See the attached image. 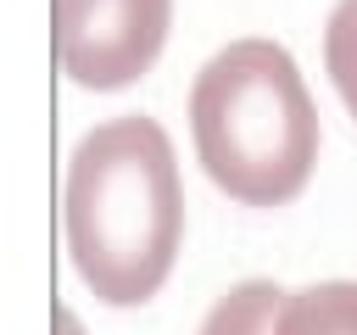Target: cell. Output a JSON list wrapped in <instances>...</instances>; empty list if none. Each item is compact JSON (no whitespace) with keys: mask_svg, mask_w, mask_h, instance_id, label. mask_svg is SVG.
<instances>
[{"mask_svg":"<svg viewBox=\"0 0 357 335\" xmlns=\"http://www.w3.org/2000/svg\"><path fill=\"white\" fill-rule=\"evenodd\" d=\"M324 67L340 106L357 117V0H340L324 22Z\"/></svg>","mask_w":357,"mask_h":335,"instance_id":"cell-6","label":"cell"},{"mask_svg":"<svg viewBox=\"0 0 357 335\" xmlns=\"http://www.w3.org/2000/svg\"><path fill=\"white\" fill-rule=\"evenodd\" d=\"M273 335H357V279L284 290L273 313Z\"/></svg>","mask_w":357,"mask_h":335,"instance_id":"cell-4","label":"cell"},{"mask_svg":"<svg viewBox=\"0 0 357 335\" xmlns=\"http://www.w3.org/2000/svg\"><path fill=\"white\" fill-rule=\"evenodd\" d=\"M61 234L73 274L106 307H139L167 285L184 246V179L156 117L128 112L73 145Z\"/></svg>","mask_w":357,"mask_h":335,"instance_id":"cell-1","label":"cell"},{"mask_svg":"<svg viewBox=\"0 0 357 335\" xmlns=\"http://www.w3.org/2000/svg\"><path fill=\"white\" fill-rule=\"evenodd\" d=\"M56 335H84V324H78L73 307H56Z\"/></svg>","mask_w":357,"mask_h":335,"instance_id":"cell-7","label":"cell"},{"mask_svg":"<svg viewBox=\"0 0 357 335\" xmlns=\"http://www.w3.org/2000/svg\"><path fill=\"white\" fill-rule=\"evenodd\" d=\"M173 0H56V61L78 89H128L167 45Z\"/></svg>","mask_w":357,"mask_h":335,"instance_id":"cell-3","label":"cell"},{"mask_svg":"<svg viewBox=\"0 0 357 335\" xmlns=\"http://www.w3.org/2000/svg\"><path fill=\"white\" fill-rule=\"evenodd\" d=\"M279 302H284V290L273 279H245V285H234L212 302V313L201 318L195 335H273Z\"/></svg>","mask_w":357,"mask_h":335,"instance_id":"cell-5","label":"cell"},{"mask_svg":"<svg viewBox=\"0 0 357 335\" xmlns=\"http://www.w3.org/2000/svg\"><path fill=\"white\" fill-rule=\"evenodd\" d=\"M190 140L201 173L245 207H284L307 190L324 123L296 56L273 39L223 45L190 84Z\"/></svg>","mask_w":357,"mask_h":335,"instance_id":"cell-2","label":"cell"}]
</instances>
